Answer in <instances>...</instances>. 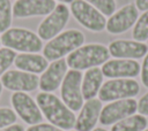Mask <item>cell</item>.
I'll return each instance as SVG.
<instances>
[{"instance_id": "obj_29", "label": "cell", "mask_w": 148, "mask_h": 131, "mask_svg": "<svg viewBox=\"0 0 148 131\" xmlns=\"http://www.w3.org/2000/svg\"><path fill=\"white\" fill-rule=\"evenodd\" d=\"M134 5L138 8V10H141V11L148 10V0H135Z\"/></svg>"}, {"instance_id": "obj_11", "label": "cell", "mask_w": 148, "mask_h": 131, "mask_svg": "<svg viewBox=\"0 0 148 131\" xmlns=\"http://www.w3.org/2000/svg\"><path fill=\"white\" fill-rule=\"evenodd\" d=\"M2 86L13 92H32L38 87L39 77L18 69L7 70L0 79Z\"/></svg>"}, {"instance_id": "obj_32", "label": "cell", "mask_w": 148, "mask_h": 131, "mask_svg": "<svg viewBox=\"0 0 148 131\" xmlns=\"http://www.w3.org/2000/svg\"><path fill=\"white\" fill-rule=\"evenodd\" d=\"M92 131H108V130H105L104 128H95Z\"/></svg>"}, {"instance_id": "obj_21", "label": "cell", "mask_w": 148, "mask_h": 131, "mask_svg": "<svg viewBox=\"0 0 148 131\" xmlns=\"http://www.w3.org/2000/svg\"><path fill=\"white\" fill-rule=\"evenodd\" d=\"M133 39L140 43L148 40V10L143 11L141 16L138 17L133 31H132Z\"/></svg>"}, {"instance_id": "obj_4", "label": "cell", "mask_w": 148, "mask_h": 131, "mask_svg": "<svg viewBox=\"0 0 148 131\" xmlns=\"http://www.w3.org/2000/svg\"><path fill=\"white\" fill-rule=\"evenodd\" d=\"M1 44L21 53H38L43 51V41L37 33L24 28H9L1 36Z\"/></svg>"}, {"instance_id": "obj_19", "label": "cell", "mask_w": 148, "mask_h": 131, "mask_svg": "<svg viewBox=\"0 0 148 131\" xmlns=\"http://www.w3.org/2000/svg\"><path fill=\"white\" fill-rule=\"evenodd\" d=\"M103 72L98 67L86 70L84 75L82 76L81 84L82 97L84 100H90L98 95V92L103 84Z\"/></svg>"}, {"instance_id": "obj_2", "label": "cell", "mask_w": 148, "mask_h": 131, "mask_svg": "<svg viewBox=\"0 0 148 131\" xmlns=\"http://www.w3.org/2000/svg\"><path fill=\"white\" fill-rule=\"evenodd\" d=\"M110 57L109 49L105 45L98 43H91L82 45L66 57V63L74 70H88L103 66Z\"/></svg>"}, {"instance_id": "obj_26", "label": "cell", "mask_w": 148, "mask_h": 131, "mask_svg": "<svg viewBox=\"0 0 148 131\" xmlns=\"http://www.w3.org/2000/svg\"><path fill=\"white\" fill-rule=\"evenodd\" d=\"M25 131H64V130H61L60 128H57L51 123H38L29 126Z\"/></svg>"}, {"instance_id": "obj_35", "label": "cell", "mask_w": 148, "mask_h": 131, "mask_svg": "<svg viewBox=\"0 0 148 131\" xmlns=\"http://www.w3.org/2000/svg\"><path fill=\"white\" fill-rule=\"evenodd\" d=\"M69 131H76V130H69Z\"/></svg>"}, {"instance_id": "obj_34", "label": "cell", "mask_w": 148, "mask_h": 131, "mask_svg": "<svg viewBox=\"0 0 148 131\" xmlns=\"http://www.w3.org/2000/svg\"><path fill=\"white\" fill-rule=\"evenodd\" d=\"M143 131H148V129H145V130H143Z\"/></svg>"}, {"instance_id": "obj_36", "label": "cell", "mask_w": 148, "mask_h": 131, "mask_svg": "<svg viewBox=\"0 0 148 131\" xmlns=\"http://www.w3.org/2000/svg\"><path fill=\"white\" fill-rule=\"evenodd\" d=\"M0 45H1V39H0Z\"/></svg>"}, {"instance_id": "obj_6", "label": "cell", "mask_w": 148, "mask_h": 131, "mask_svg": "<svg viewBox=\"0 0 148 131\" xmlns=\"http://www.w3.org/2000/svg\"><path fill=\"white\" fill-rule=\"evenodd\" d=\"M69 11L74 16V18L87 30L92 32H101L105 30V16L87 1L74 0L73 2H71Z\"/></svg>"}, {"instance_id": "obj_25", "label": "cell", "mask_w": 148, "mask_h": 131, "mask_svg": "<svg viewBox=\"0 0 148 131\" xmlns=\"http://www.w3.org/2000/svg\"><path fill=\"white\" fill-rule=\"evenodd\" d=\"M16 120H17V115L13 109L7 107L0 108V129L15 124Z\"/></svg>"}, {"instance_id": "obj_9", "label": "cell", "mask_w": 148, "mask_h": 131, "mask_svg": "<svg viewBox=\"0 0 148 131\" xmlns=\"http://www.w3.org/2000/svg\"><path fill=\"white\" fill-rule=\"evenodd\" d=\"M10 103L16 115L27 124L35 125L42 123L43 114L36 102L25 92H14L10 97Z\"/></svg>"}, {"instance_id": "obj_1", "label": "cell", "mask_w": 148, "mask_h": 131, "mask_svg": "<svg viewBox=\"0 0 148 131\" xmlns=\"http://www.w3.org/2000/svg\"><path fill=\"white\" fill-rule=\"evenodd\" d=\"M36 102L43 116L57 128L61 130H71L74 128L76 116L64 101L53 93L39 92L36 95Z\"/></svg>"}, {"instance_id": "obj_5", "label": "cell", "mask_w": 148, "mask_h": 131, "mask_svg": "<svg viewBox=\"0 0 148 131\" xmlns=\"http://www.w3.org/2000/svg\"><path fill=\"white\" fill-rule=\"evenodd\" d=\"M140 92L139 83L133 78H113L104 82L98 92L102 102H111L121 99L134 98Z\"/></svg>"}, {"instance_id": "obj_20", "label": "cell", "mask_w": 148, "mask_h": 131, "mask_svg": "<svg viewBox=\"0 0 148 131\" xmlns=\"http://www.w3.org/2000/svg\"><path fill=\"white\" fill-rule=\"evenodd\" d=\"M147 118L143 115H131L117 123L111 128V131H143L147 128Z\"/></svg>"}, {"instance_id": "obj_13", "label": "cell", "mask_w": 148, "mask_h": 131, "mask_svg": "<svg viewBox=\"0 0 148 131\" xmlns=\"http://www.w3.org/2000/svg\"><path fill=\"white\" fill-rule=\"evenodd\" d=\"M54 0H16L13 5V17L29 18L35 16H46L54 8Z\"/></svg>"}, {"instance_id": "obj_33", "label": "cell", "mask_w": 148, "mask_h": 131, "mask_svg": "<svg viewBox=\"0 0 148 131\" xmlns=\"http://www.w3.org/2000/svg\"><path fill=\"white\" fill-rule=\"evenodd\" d=\"M2 84H1V82H0V95H1V93H2Z\"/></svg>"}, {"instance_id": "obj_23", "label": "cell", "mask_w": 148, "mask_h": 131, "mask_svg": "<svg viewBox=\"0 0 148 131\" xmlns=\"http://www.w3.org/2000/svg\"><path fill=\"white\" fill-rule=\"evenodd\" d=\"M16 55V52L10 48H0V76H2L12 64H14Z\"/></svg>"}, {"instance_id": "obj_16", "label": "cell", "mask_w": 148, "mask_h": 131, "mask_svg": "<svg viewBox=\"0 0 148 131\" xmlns=\"http://www.w3.org/2000/svg\"><path fill=\"white\" fill-rule=\"evenodd\" d=\"M103 76L113 78H134L140 74L141 66L135 60L112 59L108 60L101 68Z\"/></svg>"}, {"instance_id": "obj_30", "label": "cell", "mask_w": 148, "mask_h": 131, "mask_svg": "<svg viewBox=\"0 0 148 131\" xmlns=\"http://www.w3.org/2000/svg\"><path fill=\"white\" fill-rule=\"evenodd\" d=\"M0 131H25V130H24L23 125H21V124H12L9 126L0 129Z\"/></svg>"}, {"instance_id": "obj_14", "label": "cell", "mask_w": 148, "mask_h": 131, "mask_svg": "<svg viewBox=\"0 0 148 131\" xmlns=\"http://www.w3.org/2000/svg\"><path fill=\"white\" fill-rule=\"evenodd\" d=\"M109 53L114 59H128L136 60L142 59L148 53V45L128 39L112 40L108 46Z\"/></svg>"}, {"instance_id": "obj_18", "label": "cell", "mask_w": 148, "mask_h": 131, "mask_svg": "<svg viewBox=\"0 0 148 131\" xmlns=\"http://www.w3.org/2000/svg\"><path fill=\"white\" fill-rule=\"evenodd\" d=\"M14 64L18 70L38 75L47 68L49 61L44 57V55L37 53H21L16 55Z\"/></svg>"}, {"instance_id": "obj_12", "label": "cell", "mask_w": 148, "mask_h": 131, "mask_svg": "<svg viewBox=\"0 0 148 131\" xmlns=\"http://www.w3.org/2000/svg\"><path fill=\"white\" fill-rule=\"evenodd\" d=\"M139 10L134 3H127L116 10L106 21L105 29L111 34H120L128 31L136 22Z\"/></svg>"}, {"instance_id": "obj_22", "label": "cell", "mask_w": 148, "mask_h": 131, "mask_svg": "<svg viewBox=\"0 0 148 131\" xmlns=\"http://www.w3.org/2000/svg\"><path fill=\"white\" fill-rule=\"evenodd\" d=\"M13 5L10 0H0V33H3L12 25Z\"/></svg>"}, {"instance_id": "obj_17", "label": "cell", "mask_w": 148, "mask_h": 131, "mask_svg": "<svg viewBox=\"0 0 148 131\" xmlns=\"http://www.w3.org/2000/svg\"><path fill=\"white\" fill-rule=\"evenodd\" d=\"M102 101L99 99L86 100L75 120L74 128L76 131H92L99 120Z\"/></svg>"}, {"instance_id": "obj_31", "label": "cell", "mask_w": 148, "mask_h": 131, "mask_svg": "<svg viewBox=\"0 0 148 131\" xmlns=\"http://www.w3.org/2000/svg\"><path fill=\"white\" fill-rule=\"evenodd\" d=\"M54 1H56V0H54ZM57 1H59L60 3H65V5H66V3H71V2H73L74 0H57Z\"/></svg>"}, {"instance_id": "obj_15", "label": "cell", "mask_w": 148, "mask_h": 131, "mask_svg": "<svg viewBox=\"0 0 148 131\" xmlns=\"http://www.w3.org/2000/svg\"><path fill=\"white\" fill-rule=\"evenodd\" d=\"M67 71L68 66L65 59L52 61L51 63H49L47 68L42 72L39 77L38 87L42 90V92L52 93L53 91L60 87Z\"/></svg>"}, {"instance_id": "obj_8", "label": "cell", "mask_w": 148, "mask_h": 131, "mask_svg": "<svg viewBox=\"0 0 148 131\" xmlns=\"http://www.w3.org/2000/svg\"><path fill=\"white\" fill-rule=\"evenodd\" d=\"M82 72L69 69L60 85V97L64 103L72 110L77 111L83 106V97L81 91Z\"/></svg>"}, {"instance_id": "obj_28", "label": "cell", "mask_w": 148, "mask_h": 131, "mask_svg": "<svg viewBox=\"0 0 148 131\" xmlns=\"http://www.w3.org/2000/svg\"><path fill=\"white\" fill-rule=\"evenodd\" d=\"M138 111L140 115L148 116V92L143 94L138 101Z\"/></svg>"}, {"instance_id": "obj_7", "label": "cell", "mask_w": 148, "mask_h": 131, "mask_svg": "<svg viewBox=\"0 0 148 131\" xmlns=\"http://www.w3.org/2000/svg\"><path fill=\"white\" fill-rule=\"evenodd\" d=\"M71 11L65 3H58L56 8L46 15L37 28V34L42 40H50L62 32L69 21Z\"/></svg>"}, {"instance_id": "obj_37", "label": "cell", "mask_w": 148, "mask_h": 131, "mask_svg": "<svg viewBox=\"0 0 148 131\" xmlns=\"http://www.w3.org/2000/svg\"><path fill=\"white\" fill-rule=\"evenodd\" d=\"M147 45H148V44H147Z\"/></svg>"}, {"instance_id": "obj_24", "label": "cell", "mask_w": 148, "mask_h": 131, "mask_svg": "<svg viewBox=\"0 0 148 131\" xmlns=\"http://www.w3.org/2000/svg\"><path fill=\"white\" fill-rule=\"evenodd\" d=\"M97 10H99L104 16H111L116 11V0H84Z\"/></svg>"}, {"instance_id": "obj_27", "label": "cell", "mask_w": 148, "mask_h": 131, "mask_svg": "<svg viewBox=\"0 0 148 131\" xmlns=\"http://www.w3.org/2000/svg\"><path fill=\"white\" fill-rule=\"evenodd\" d=\"M140 76H141V82L143 86L148 88V53L143 57V62H142L141 70H140Z\"/></svg>"}, {"instance_id": "obj_3", "label": "cell", "mask_w": 148, "mask_h": 131, "mask_svg": "<svg viewBox=\"0 0 148 131\" xmlns=\"http://www.w3.org/2000/svg\"><path fill=\"white\" fill-rule=\"evenodd\" d=\"M84 44V34L77 29H68L50 39L43 47V55L47 61L64 59Z\"/></svg>"}, {"instance_id": "obj_10", "label": "cell", "mask_w": 148, "mask_h": 131, "mask_svg": "<svg viewBox=\"0 0 148 131\" xmlns=\"http://www.w3.org/2000/svg\"><path fill=\"white\" fill-rule=\"evenodd\" d=\"M138 110V102L133 98L111 101L102 107L99 123L102 125H113L114 123L134 115Z\"/></svg>"}]
</instances>
